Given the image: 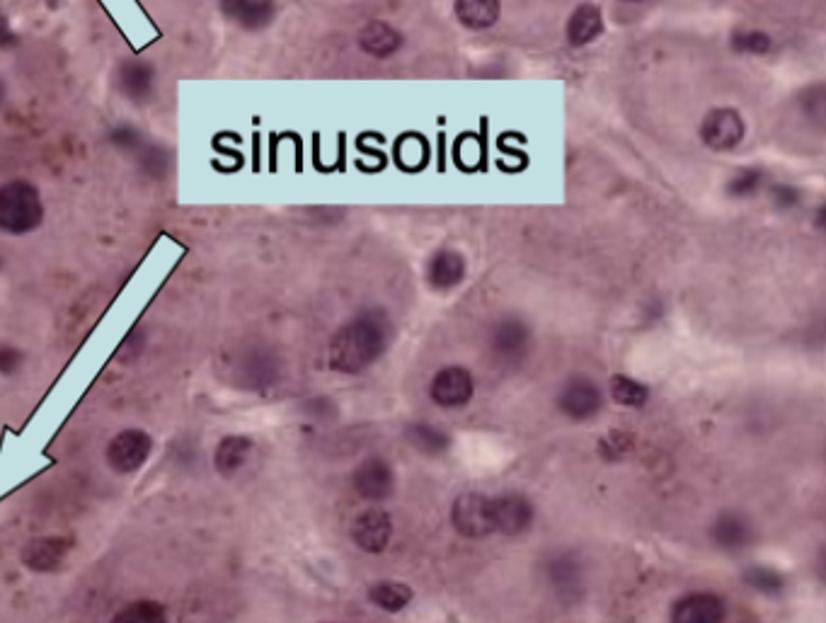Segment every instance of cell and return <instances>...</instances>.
Masks as SVG:
<instances>
[{"mask_svg": "<svg viewBox=\"0 0 826 623\" xmlns=\"http://www.w3.org/2000/svg\"><path fill=\"white\" fill-rule=\"evenodd\" d=\"M359 44L366 54L371 56H390L400 49L403 39H400L398 30L388 25V22H369L359 34Z\"/></svg>", "mask_w": 826, "mask_h": 623, "instance_id": "obj_22", "label": "cell"}, {"mask_svg": "<svg viewBox=\"0 0 826 623\" xmlns=\"http://www.w3.org/2000/svg\"><path fill=\"white\" fill-rule=\"evenodd\" d=\"M388 325L381 313H361L337 330L330 342V367L340 374H359L386 350Z\"/></svg>", "mask_w": 826, "mask_h": 623, "instance_id": "obj_1", "label": "cell"}, {"mask_svg": "<svg viewBox=\"0 0 826 623\" xmlns=\"http://www.w3.org/2000/svg\"><path fill=\"white\" fill-rule=\"evenodd\" d=\"M369 599L378 609L398 614L412 602V587L405 585V582H378L369 590Z\"/></svg>", "mask_w": 826, "mask_h": 623, "instance_id": "obj_25", "label": "cell"}, {"mask_svg": "<svg viewBox=\"0 0 826 623\" xmlns=\"http://www.w3.org/2000/svg\"><path fill=\"white\" fill-rule=\"evenodd\" d=\"M405 434H407V442H410L417 451H422V454L437 456L449 449V437H446V432L427 425V422H415V425L407 427Z\"/></svg>", "mask_w": 826, "mask_h": 623, "instance_id": "obj_26", "label": "cell"}, {"mask_svg": "<svg viewBox=\"0 0 826 623\" xmlns=\"http://www.w3.org/2000/svg\"><path fill=\"white\" fill-rule=\"evenodd\" d=\"M390 536H393V522L383 510H364L357 514L352 522V539L361 551L366 553H381L386 551V546L390 544Z\"/></svg>", "mask_w": 826, "mask_h": 623, "instance_id": "obj_10", "label": "cell"}, {"mask_svg": "<svg viewBox=\"0 0 826 623\" xmlns=\"http://www.w3.org/2000/svg\"><path fill=\"white\" fill-rule=\"evenodd\" d=\"M710 536H713L717 548H722V551L739 553L754 541V529H751L749 519L742 517V514L725 512L717 517Z\"/></svg>", "mask_w": 826, "mask_h": 623, "instance_id": "obj_16", "label": "cell"}, {"mask_svg": "<svg viewBox=\"0 0 826 623\" xmlns=\"http://www.w3.org/2000/svg\"><path fill=\"white\" fill-rule=\"evenodd\" d=\"M473 391V376L463 367H444L437 371L432 386H429V396L441 408H461L473 398Z\"/></svg>", "mask_w": 826, "mask_h": 623, "instance_id": "obj_8", "label": "cell"}, {"mask_svg": "<svg viewBox=\"0 0 826 623\" xmlns=\"http://www.w3.org/2000/svg\"><path fill=\"white\" fill-rule=\"evenodd\" d=\"M47 5H49V8H59L61 0H47Z\"/></svg>", "mask_w": 826, "mask_h": 623, "instance_id": "obj_36", "label": "cell"}, {"mask_svg": "<svg viewBox=\"0 0 826 623\" xmlns=\"http://www.w3.org/2000/svg\"><path fill=\"white\" fill-rule=\"evenodd\" d=\"M701 139L713 151H732L744 139V119L739 117L737 110H730V107L713 110L703 119Z\"/></svg>", "mask_w": 826, "mask_h": 623, "instance_id": "obj_6", "label": "cell"}, {"mask_svg": "<svg viewBox=\"0 0 826 623\" xmlns=\"http://www.w3.org/2000/svg\"><path fill=\"white\" fill-rule=\"evenodd\" d=\"M134 163L143 177H148V180H153V182H160L172 173V163H175V158H172L170 148L153 144V141H146V146H143L141 151L134 156Z\"/></svg>", "mask_w": 826, "mask_h": 623, "instance_id": "obj_24", "label": "cell"}, {"mask_svg": "<svg viewBox=\"0 0 826 623\" xmlns=\"http://www.w3.org/2000/svg\"><path fill=\"white\" fill-rule=\"evenodd\" d=\"M453 529L466 539H483L495 531V510L492 497L480 493H466L453 502L451 510Z\"/></svg>", "mask_w": 826, "mask_h": 623, "instance_id": "obj_3", "label": "cell"}, {"mask_svg": "<svg viewBox=\"0 0 826 623\" xmlns=\"http://www.w3.org/2000/svg\"><path fill=\"white\" fill-rule=\"evenodd\" d=\"M546 575L550 587H553L560 599L572 602L582 592V565H579V560L572 553H560V556L550 558Z\"/></svg>", "mask_w": 826, "mask_h": 623, "instance_id": "obj_17", "label": "cell"}, {"mask_svg": "<svg viewBox=\"0 0 826 623\" xmlns=\"http://www.w3.org/2000/svg\"><path fill=\"white\" fill-rule=\"evenodd\" d=\"M601 405H604V396H601L599 386L584 379V376L567 381V386L560 393V410L567 417H575V420H587V417L596 415Z\"/></svg>", "mask_w": 826, "mask_h": 623, "instance_id": "obj_13", "label": "cell"}, {"mask_svg": "<svg viewBox=\"0 0 826 623\" xmlns=\"http://www.w3.org/2000/svg\"><path fill=\"white\" fill-rule=\"evenodd\" d=\"M151 451V434H146L143 430H124L107 447V464L117 473H134L146 464Z\"/></svg>", "mask_w": 826, "mask_h": 623, "instance_id": "obj_5", "label": "cell"}, {"mask_svg": "<svg viewBox=\"0 0 826 623\" xmlns=\"http://www.w3.org/2000/svg\"><path fill=\"white\" fill-rule=\"evenodd\" d=\"M727 607L713 592H691L671 607V623H725Z\"/></svg>", "mask_w": 826, "mask_h": 623, "instance_id": "obj_9", "label": "cell"}, {"mask_svg": "<svg viewBox=\"0 0 826 623\" xmlns=\"http://www.w3.org/2000/svg\"><path fill=\"white\" fill-rule=\"evenodd\" d=\"M732 47L734 51H739V54H766L768 49H771V37H768L766 32H759V30H751V32H737L732 37Z\"/></svg>", "mask_w": 826, "mask_h": 623, "instance_id": "obj_32", "label": "cell"}, {"mask_svg": "<svg viewBox=\"0 0 826 623\" xmlns=\"http://www.w3.org/2000/svg\"><path fill=\"white\" fill-rule=\"evenodd\" d=\"M776 199H778V207H783V209H790L793 207V204H797V192L793 190V187H776Z\"/></svg>", "mask_w": 826, "mask_h": 623, "instance_id": "obj_35", "label": "cell"}, {"mask_svg": "<svg viewBox=\"0 0 826 623\" xmlns=\"http://www.w3.org/2000/svg\"><path fill=\"white\" fill-rule=\"evenodd\" d=\"M604 32V17L596 5H579L567 20V42L572 47H587Z\"/></svg>", "mask_w": 826, "mask_h": 623, "instance_id": "obj_19", "label": "cell"}, {"mask_svg": "<svg viewBox=\"0 0 826 623\" xmlns=\"http://www.w3.org/2000/svg\"><path fill=\"white\" fill-rule=\"evenodd\" d=\"M252 451V439L243 437V434H231V437H223L219 449H216L214 464L219 468L221 476H233L235 471L243 468L245 461H248Z\"/></svg>", "mask_w": 826, "mask_h": 623, "instance_id": "obj_23", "label": "cell"}, {"mask_svg": "<svg viewBox=\"0 0 826 623\" xmlns=\"http://www.w3.org/2000/svg\"><path fill=\"white\" fill-rule=\"evenodd\" d=\"M112 623H168V614L165 607L151 599H141V602H131L114 616Z\"/></svg>", "mask_w": 826, "mask_h": 623, "instance_id": "obj_27", "label": "cell"}, {"mask_svg": "<svg viewBox=\"0 0 826 623\" xmlns=\"http://www.w3.org/2000/svg\"><path fill=\"white\" fill-rule=\"evenodd\" d=\"M764 182H766L764 170L744 168L732 177L730 185H727V190H730V194H734V197H751V194H756L761 190V185H764Z\"/></svg>", "mask_w": 826, "mask_h": 623, "instance_id": "obj_31", "label": "cell"}, {"mask_svg": "<svg viewBox=\"0 0 826 623\" xmlns=\"http://www.w3.org/2000/svg\"><path fill=\"white\" fill-rule=\"evenodd\" d=\"M623 3H642V0H623Z\"/></svg>", "mask_w": 826, "mask_h": 623, "instance_id": "obj_38", "label": "cell"}, {"mask_svg": "<svg viewBox=\"0 0 826 623\" xmlns=\"http://www.w3.org/2000/svg\"><path fill=\"white\" fill-rule=\"evenodd\" d=\"M499 0H456V17L468 30H487L499 20Z\"/></svg>", "mask_w": 826, "mask_h": 623, "instance_id": "obj_21", "label": "cell"}, {"mask_svg": "<svg viewBox=\"0 0 826 623\" xmlns=\"http://www.w3.org/2000/svg\"><path fill=\"white\" fill-rule=\"evenodd\" d=\"M393 488V468L383 459H366L354 471V490L366 500H383V497L393 493Z\"/></svg>", "mask_w": 826, "mask_h": 623, "instance_id": "obj_15", "label": "cell"}, {"mask_svg": "<svg viewBox=\"0 0 826 623\" xmlns=\"http://www.w3.org/2000/svg\"><path fill=\"white\" fill-rule=\"evenodd\" d=\"M492 510H495V531H499V534H507V536L524 534V531L533 524V517H536L531 502L526 500L524 495H516V493L502 495V497H497V500H492Z\"/></svg>", "mask_w": 826, "mask_h": 623, "instance_id": "obj_14", "label": "cell"}, {"mask_svg": "<svg viewBox=\"0 0 826 623\" xmlns=\"http://www.w3.org/2000/svg\"><path fill=\"white\" fill-rule=\"evenodd\" d=\"M114 85L131 105H146L156 95L158 71L146 59H124L114 73Z\"/></svg>", "mask_w": 826, "mask_h": 623, "instance_id": "obj_4", "label": "cell"}, {"mask_svg": "<svg viewBox=\"0 0 826 623\" xmlns=\"http://www.w3.org/2000/svg\"><path fill=\"white\" fill-rule=\"evenodd\" d=\"M274 379H277V362L272 359V354L262 350H250L243 354L238 367V381H243V386L255 391V388L269 386Z\"/></svg>", "mask_w": 826, "mask_h": 623, "instance_id": "obj_20", "label": "cell"}, {"mask_svg": "<svg viewBox=\"0 0 826 623\" xmlns=\"http://www.w3.org/2000/svg\"><path fill=\"white\" fill-rule=\"evenodd\" d=\"M221 13L245 32L265 30L277 17L274 0H219Z\"/></svg>", "mask_w": 826, "mask_h": 623, "instance_id": "obj_12", "label": "cell"}, {"mask_svg": "<svg viewBox=\"0 0 826 623\" xmlns=\"http://www.w3.org/2000/svg\"><path fill=\"white\" fill-rule=\"evenodd\" d=\"M744 580H747L754 590L764 594H778L785 587V577L780 575L778 570L766 568V565H754V568H749Z\"/></svg>", "mask_w": 826, "mask_h": 623, "instance_id": "obj_30", "label": "cell"}, {"mask_svg": "<svg viewBox=\"0 0 826 623\" xmlns=\"http://www.w3.org/2000/svg\"><path fill=\"white\" fill-rule=\"evenodd\" d=\"M44 224V199L30 180H10L0 185V233L27 236Z\"/></svg>", "mask_w": 826, "mask_h": 623, "instance_id": "obj_2", "label": "cell"}, {"mask_svg": "<svg viewBox=\"0 0 826 623\" xmlns=\"http://www.w3.org/2000/svg\"><path fill=\"white\" fill-rule=\"evenodd\" d=\"M3 102H5V85L0 83V105H3Z\"/></svg>", "mask_w": 826, "mask_h": 623, "instance_id": "obj_37", "label": "cell"}, {"mask_svg": "<svg viewBox=\"0 0 826 623\" xmlns=\"http://www.w3.org/2000/svg\"><path fill=\"white\" fill-rule=\"evenodd\" d=\"M107 141H110V146L114 148V151L134 158L136 153L146 146L148 139L143 136V131L139 127H134V124H119V127H114L110 134H107Z\"/></svg>", "mask_w": 826, "mask_h": 623, "instance_id": "obj_29", "label": "cell"}, {"mask_svg": "<svg viewBox=\"0 0 826 623\" xmlns=\"http://www.w3.org/2000/svg\"><path fill=\"white\" fill-rule=\"evenodd\" d=\"M466 277V260L456 250H439L427 267V279L434 289H453Z\"/></svg>", "mask_w": 826, "mask_h": 623, "instance_id": "obj_18", "label": "cell"}, {"mask_svg": "<svg viewBox=\"0 0 826 623\" xmlns=\"http://www.w3.org/2000/svg\"><path fill=\"white\" fill-rule=\"evenodd\" d=\"M531 345V330L524 320L504 318L499 320L490 335L492 354L504 364H516L526 357Z\"/></svg>", "mask_w": 826, "mask_h": 623, "instance_id": "obj_7", "label": "cell"}, {"mask_svg": "<svg viewBox=\"0 0 826 623\" xmlns=\"http://www.w3.org/2000/svg\"><path fill=\"white\" fill-rule=\"evenodd\" d=\"M22 362H25V354L17 350V347L8 345V342H0V374H17V371L22 369Z\"/></svg>", "mask_w": 826, "mask_h": 623, "instance_id": "obj_33", "label": "cell"}, {"mask_svg": "<svg viewBox=\"0 0 826 623\" xmlns=\"http://www.w3.org/2000/svg\"><path fill=\"white\" fill-rule=\"evenodd\" d=\"M15 47H20V34L10 25L8 15L0 13V51H10Z\"/></svg>", "mask_w": 826, "mask_h": 623, "instance_id": "obj_34", "label": "cell"}, {"mask_svg": "<svg viewBox=\"0 0 826 623\" xmlns=\"http://www.w3.org/2000/svg\"><path fill=\"white\" fill-rule=\"evenodd\" d=\"M71 548L73 539H68V536H44V539H34L22 548V563H25L32 573H56L63 565V560L68 558Z\"/></svg>", "mask_w": 826, "mask_h": 623, "instance_id": "obj_11", "label": "cell"}, {"mask_svg": "<svg viewBox=\"0 0 826 623\" xmlns=\"http://www.w3.org/2000/svg\"><path fill=\"white\" fill-rule=\"evenodd\" d=\"M611 396L616 403L625 405V408H642L650 400V391L640 381L618 374L611 379Z\"/></svg>", "mask_w": 826, "mask_h": 623, "instance_id": "obj_28", "label": "cell"}]
</instances>
